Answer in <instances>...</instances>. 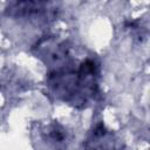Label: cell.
Here are the masks:
<instances>
[{"label":"cell","mask_w":150,"mask_h":150,"mask_svg":"<svg viewBox=\"0 0 150 150\" xmlns=\"http://www.w3.org/2000/svg\"><path fill=\"white\" fill-rule=\"evenodd\" d=\"M96 66L94 61H83L76 71L55 70L49 74L48 84L62 100L76 103H84L95 93Z\"/></svg>","instance_id":"6da1fadb"}]
</instances>
